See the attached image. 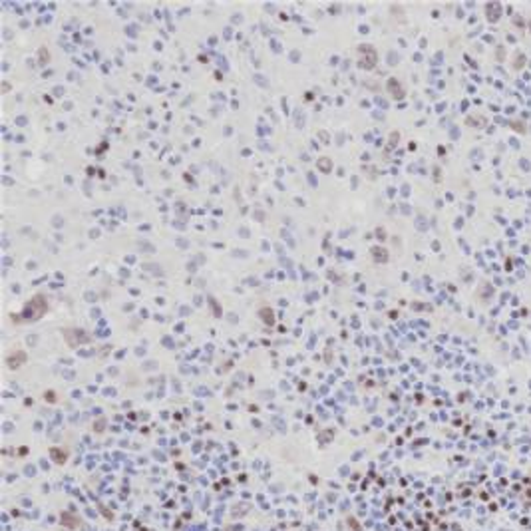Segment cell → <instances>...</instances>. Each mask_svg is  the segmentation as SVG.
<instances>
[{
  "mask_svg": "<svg viewBox=\"0 0 531 531\" xmlns=\"http://www.w3.org/2000/svg\"><path fill=\"white\" fill-rule=\"evenodd\" d=\"M486 10H488V20H490V22H495V20H499V16H501V6H499L497 2H490V4L486 6Z\"/></svg>",
  "mask_w": 531,
  "mask_h": 531,
  "instance_id": "1",
  "label": "cell"
},
{
  "mask_svg": "<svg viewBox=\"0 0 531 531\" xmlns=\"http://www.w3.org/2000/svg\"><path fill=\"white\" fill-rule=\"evenodd\" d=\"M529 26H531V22H529Z\"/></svg>",
  "mask_w": 531,
  "mask_h": 531,
  "instance_id": "2",
  "label": "cell"
}]
</instances>
